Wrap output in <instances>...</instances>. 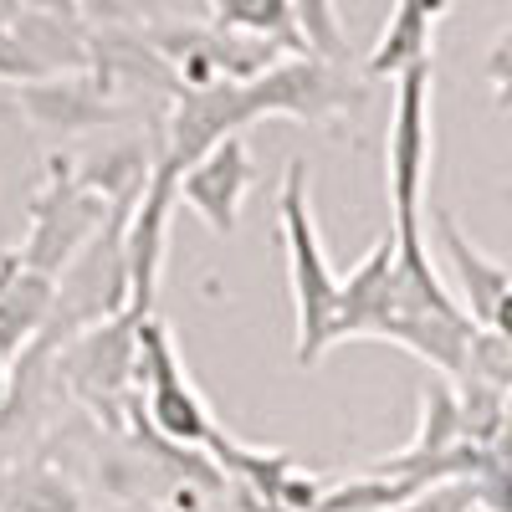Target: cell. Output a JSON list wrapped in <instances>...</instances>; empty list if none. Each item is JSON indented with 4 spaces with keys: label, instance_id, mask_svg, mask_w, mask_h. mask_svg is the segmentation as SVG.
<instances>
[{
    "label": "cell",
    "instance_id": "cell-16",
    "mask_svg": "<svg viewBox=\"0 0 512 512\" xmlns=\"http://www.w3.org/2000/svg\"><path fill=\"white\" fill-rule=\"evenodd\" d=\"M0 77H6V82H31V77H47V67H41V62L26 52L21 36H6V31H0Z\"/></svg>",
    "mask_w": 512,
    "mask_h": 512
},
{
    "label": "cell",
    "instance_id": "cell-2",
    "mask_svg": "<svg viewBox=\"0 0 512 512\" xmlns=\"http://www.w3.org/2000/svg\"><path fill=\"white\" fill-rule=\"evenodd\" d=\"M364 103V93L349 82L344 67H333L308 52H282L272 67L241 82H210L195 93H175V108L164 118V134L154 154H164L175 169L195 164L210 144L226 134H246L262 118H292V123H333Z\"/></svg>",
    "mask_w": 512,
    "mask_h": 512
},
{
    "label": "cell",
    "instance_id": "cell-7",
    "mask_svg": "<svg viewBox=\"0 0 512 512\" xmlns=\"http://www.w3.org/2000/svg\"><path fill=\"white\" fill-rule=\"evenodd\" d=\"M113 210L118 205L108 195H98L93 185H82L67 159H52L47 185L36 190V200L26 210V241L16 246V262L36 277L62 282V272L77 262V251L108 226Z\"/></svg>",
    "mask_w": 512,
    "mask_h": 512
},
{
    "label": "cell",
    "instance_id": "cell-13",
    "mask_svg": "<svg viewBox=\"0 0 512 512\" xmlns=\"http://www.w3.org/2000/svg\"><path fill=\"white\" fill-rule=\"evenodd\" d=\"M0 512H82V492L62 466H0Z\"/></svg>",
    "mask_w": 512,
    "mask_h": 512
},
{
    "label": "cell",
    "instance_id": "cell-11",
    "mask_svg": "<svg viewBox=\"0 0 512 512\" xmlns=\"http://www.w3.org/2000/svg\"><path fill=\"white\" fill-rule=\"evenodd\" d=\"M52 303H57V282L52 277H36L16 262V251L0 256V354L16 359L26 354L41 328L52 318Z\"/></svg>",
    "mask_w": 512,
    "mask_h": 512
},
{
    "label": "cell",
    "instance_id": "cell-6",
    "mask_svg": "<svg viewBox=\"0 0 512 512\" xmlns=\"http://www.w3.org/2000/svg\"><path fill=\"white\" fill-rule=\"evenodd\" d=\"M431 93H436V62L415 57L395 72V113L384 134V185H390V226L415 231L425 226V185H431Z\"/></svg>",
    "mask_w": 512,
    "mask_h": 512
},
{
    "label": "cell",
    "instance_id": "cell-14",
    "mask_svg": "<svg viewBox=\"0 0 512 512\" xmlns=\"http://www.w3.org/2000/svg\"><path fill=\"white\" fill-rule=\"evenodd\" d=\"M210 11H216V26L221 31L272 41V47H282V52H303L287 0H210Z\"/></svg>",
    "mask_w": 512,
    "mask_h": 512
},
{
    "label": "cell",
    "instance_id": "cell-1",
    "mask_svg": "<svg viewBox=\"0 0 512 512\" xmlns=\"http://www.w3.org/2000/svg\"><path fill=\"white\" fill-rule=\"evenodd\" d=\"M472 333V313L456 303V292L431 262L425 226L379 231V241L349 267V277H338L328 349L349 344V338H384V344L425 359L441 379H461Z\"/></svg>",
    "mask_w": 512,
    "mask_h": 512
},
{
    "label": "cell",
    "instance_id": "cell-8",
    "mask_svg": "<svg viewBox=\"0 0 512 512\" xmlns=\"http://www.w3.org/2000/svg\"><path fill=\"white\" fill-rule=\"evenodd\" d=\"M251 180H256V164H251L246 134H226L221 144H210L195 164L180 169L175 205L195 210V216L210 226V236L226 241L236 231V221H241V205L251 195Z\"/></svg>",
    "mask_w": 512,
    "mask_h": 512
},
{
    "label": "cell",
    "instance_id": "cell-18",
    "mask_svg": "<svg viewBox=\"0 0 512 512\" xmlns=\"http://www.w3.org/2000/svg\"><path fill=\"white\" fill-rule=\"evenodd\" d=\"M472 512H482V507H472Z\"/></svg>",
    "mask_w": 512,
    "mask_h": 512
},
{
    "label": "cell",
    "instance_id": "cell-9",
    "mask_svg": "<svg viewBox=\"0 0 512 512\" xmlns=\"http://www.w3.org/2000/svg\"><path fill=\"white\" fill-rule=\"evenodd\" d=\"M16 103L26 108V118L47 134H88V128H108L123 118L113 88L93 72V67H72V72H47V77H31L16 82Z\"/></svg>",
    "mask_w": 512,
    "mask_h": 512
},
{
    "label": "cell",
    "instance_id": "cell-4",
    "mask_svg": "<svg viewBox=\"0 0 512 512\" xmlns=\"http://www.w3.org/2000/svg\"><path fill=\"white\" fill-rule=\"evenodd\" d=\"M134 410L159 441L190 446V451H205V441L221 425L210 415L205 395L195 390V379L180 359V344L164 318H144L139 338H134Z\"/></svg>",
    "mask_w": 512,
    "mask_h": 512
},
{
    "label": "cell",
    "instance_id": "cell-12",
    "mask_svg": "<svg viewBox=\"0 0 512 512\" xmlns=\"http://www.w3.org/2000/svg\"><path fill=\"white\" fill-rule=\"evenodd\" d=\"M446 11H451V0H395L379 36H374V47H369L364 72L369 77H395L405 62L431 57V41H436V26L446 21Z\"/></svg>",
    "mask_w": 512,
    "mask_h": 512
},
{
    "label": "cell",
    "instance_id": "cell-15",
    "mask_svg": "<svg viewBox=\"0 0 512 512\" xmlns=\"http://www.w3.org/2000/svg\"><path fill=\"white\" fill-rule=\"evenodd\" d=\"M287 11H292L297 41H303L308 57H323L333 67H349V31H344V21H338L333 0H287Z\"/></svg>",
    "mask_w": 512,
    "mask_h": 512
},
{
    "label": "cell",
    "instance_id": "cell-5",
    "mask_svg": "<svg viewBox=\"0 0 512 512\" xmlns=\"http://www.w3.org/2000/svg\"><path fill=\"white\" fill-rule=\"evenodd\" d=\"M134 338H139L134 318L108 313L88 328H77L72 338H62L52 354L57 384H67V395L108 436H123V415H128V400H134Z\"/></svg>",
    "mask_w": 512,
    "mask_h": 512
},
{
    "label": "cell",
    "instance_id": "cell-3",
    "mask_svg": "<svg viewBox=\"0 0 512 512\" xmlns=\"http://www.w3.org/2000/svg\"><path fill=\"white\" fill-rule=\"evenodd\" d=\"M277 231H282V251H287V292H292V318H297L292 364L313 369L328 354V323H333V303H338V272L328 267V251L318 241L313 195H308V164L303 159H292L287 175H282Z\"/></svg>",
    "mask_w": 512,
    "mask_h": 512
},
{
    "label": "cell",
    "instance_id": "cell-10",
    "mask_svg": "<svg viewBox=\"0 0 512 512\" xmlns=\"http://www.w3.org/2000/svg\"><path fill=\"white\" fill-rule=\"evenodd\" d=\"M431 226H436V241H441V256L456 277V303L472 313L477 328H497L507 333V297H512V277H507V262L487 256L472 236L456 226L451 210H431Z\"/></svg>",
    "mask_w": 512,
    "mask_h": 512
},
{
    "label": "cell",
    "instance_id": "cell-17",
    "mask_svg": "<svg viewBox=\"0 0 512 512\" xmlns=\"http://www.w3.org/2000/svg\"><path fill=\"white\" fill-rule=\"evenodd\" d=\"M507 57H512V31L502 26L492 52H487V77H492V103L497 108H507Z\"/></svg>",
    "mask_w": 512,
    "mask_h": 512
}]
</instances>
